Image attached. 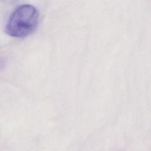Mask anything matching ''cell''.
I'll return each mask as SVG.
<instances>
[{
	"label": "cell",
	"instance_id": "obj_1",
	"mask_svg": "<svg viewBox=\"0 0 151 151\" xmlns=\"http://www.w3.org/2000/svg\"><path fill=\"white\" fill-rule=\"evenodd\" d=\"M38 17V12L32 5H21L9 16L6 24L5 31L13 37H25L36 29Z\"/></svg>",
	"mask_w": 151,
	"mask_h": 151
}]
</instances>
